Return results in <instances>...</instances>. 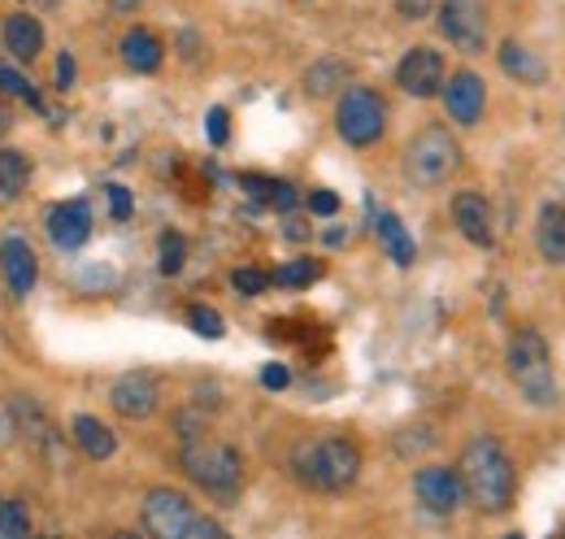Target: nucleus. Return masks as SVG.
I'll use <instances>...</instances> for the list:
<instances>
[{"instance_id": "obj_1", "label": "nucleus", "mask_w": 565, "mask_h": 539, "mask_svg": "<svg viewBox=\"0 0 565 539\" xmlns=\"http://www.w3.org/2000/svg\"><path fill=\"white\" fill-rule=\"evenodd\" d=\"M457 474H461V487L466 496L483 509V514H504L513 505V462L509 453L500 448V440L492 435H479L466 444L461 462H457Z\"/></svg>"}, {"instance_id": "obj_2", "label": "nucleus", "mask_w": 565, "mask_h": 539, "mask_svg": "<svg viewBox=\"0 0 565 539\" xmlns=\"http://www.w3.org/2000/svg\"><path fill=\"white\" fill-rule=\"evenodd\" d=\"M504 366H509V379L526 397V404L553 409V404L562 401L557 370H553V348H548V339L540 336L535 327H518L513 331L509 352H504Z\"/></svg>"}, {"instance_id": "obj_3", "label": "nucleus", "mask_w": 565, "mask_h": 539, "mask_svg": "<svg viewBox=\"0 0 565 539\" xmlns=\"http://www.w3.org/2000/svg\"><path fill=\"white\" fill-rule=\"evenodd\" d=\"M291 471H296L300 483H309L318 492H344L361 474V448L344 435H322V440L296 448Z\"/></svg>"}, {"instance_id": "obj_4", "label": "nucleus", "mask_w": 565, "mask_h": 539, "mask_svg": "<svg viewBox=\"0 0 565 539\" xmlns=\"http://www.w3.org/2000/svg\"><path fill=\"white\" fill-rule=\"evenodd\" d=\"M143 531L157 539H222V522L213 518H201L192 509V500L174 487H152L140 505Z\"/></svg>"}, {"instance_id": "obj_5", "label": "nucleus", "mask_w": 565, "mask_h": 539, "mask_svg": "<svg viewBox=\"0 0 565 539\" xmlns=\"http://www.w3.org/2000/svg\"><path fill=\"white\" fill-rule=\"evenodd\" d=\"M179 462H183V474L213 496H235L239 483H244V457L231 444H217V440H201V435L188 440Z\"/></svg>"}, {"instance_id": "obj_6", "label": "nucleus", "mask_w": 565, "mask_h": 539, "mask_svg": "<svg viewBox=\"0 0 565 539\" xmlns=\"http://www.w3.org/2000/svg\"><path fill=\"white\" fill-rule=\"evenodd\" d=\"M461 170V144L444 127H426L409 139L405 148V175L418 188H444L452 175Z\"/></svg>"}, {"instance_id": "obj_7", "label": "nucleus", "mask_w": 565, "mask_h": 539, "mask_svg": "<svg viewBox=\"0 0 565 539\" xmlns=\"http://www.w3.org/2000/svg\"><path fill=\"white\" fill-rule=\"evenodd\" d=\"M335 131L344 135L353 148H370L387 131V105L374 87H349L335 105Z\"/></svg>"}, {"instance_id": "obj_8", "label": "nucleus", "mask_w": 565, "mask_h": 539, "mask_svg": "<svg viewBox=\"0 0 565 539\" xmlns=\"http://www.w3.org/2000/svg\"><path fill=\"white\" fill-rule=\"evenodd\" d=\"M439 35L457 53L488 49V9L479 0H439Z\"/></svg>"}, {"instance_id": "obj_9", "label": "nucleus", "mask_w": 565, "mask_h": 539, "mask_svg": "<svg viewBox=\"0 0 565 539\" xmlns=\"http://www.w3.org/2000/svg\"><path fill=\"white\" fill-rule=\"evenodd\" d=\"M414 496H418V505H423L426 514L448 518V514L461 509L466 487H461V474L448 471V466H423V471L414 474Z\"/></svg>"}, {"instance_id": "obj_10", "label": "nucleus", "mask_w": 565, "mask_h": 539, "mask_svg": "<svg viewBox=\"0 0 565 539\" xmlns=\"http://www.w3.org/2000/svg\"><path fill=\"white\" fill-rule=\"evenodd\" d=\"M439 92H444V109H448L452 123L479 127V118H483V109H488V83H483L475 70H457Z\"/></svg>"}, {"instance_id": "obj_11", "label": "nucleus", "mask_w": 565, "mask_h": 539, "mask_svg": "<svg viewBox=\"0 0 565 539\" xmlns=\"http://www.w3.org/2000/svg\"><path fill=\"white\" fill-rule=\"evenodd\" d=\"M396 83H401V92H409V96H435L439 87H444V53H435L430 44H418V49H409L405 57H401V66H396Z\"/></svg>"}, {"instance_id": "obj_12", "label": "nucleus", "mask_w": 565, "mask_h": 539, "mask_svg": "<svg viewBox=\"0 0 565 539\" xmlns=\"http://www.w3.org/2000/svg\"><path fill=\"white\" fill-rule=\"evenodd\" d=\"M49 240L57 244V249H83L87 240H92V209L87 201H62L49 209Z\"/></svg>"}, {"instance_id": "obj_13", "label": "nucleus", "mask_w": 565, "mask_h": 539, "mask_svg": "<svg viewBox=\"0 0 565 539\" xmlns=\"http://www.w3.org/2000/svg\"><path fill=\"white\" fill-rule=\"evenodd\" d=\"M157 401H161V388H157V379L152 374H122L118 383H114V392H109V404L122 413V418H152L157 413Z\"/></svg>"}, {"instance_id": "obj_14", "label": "nucleus", "mask_w": 565, "mask_h": 539, "mask_svg": "<svg viewBox=\"0 0 565 539\" xmlns=\"http://www.w3.org/2000/svg\"><path fill=\"white\" fill-rule=\"evenodd\" d=\"M452 222H457V231H461L470 244L492 249V240H495L492 204H488L483 192H457V197H452Z\"/></svg>"}, {"instance_id": "obj_15", "label": "nucleus", "mask_w": 565, "mask_h": 539, "mask_svg": "<svg viewBox=\"0 0 565 539\" xmlns=\"http://www.w3.org/2000/svg\"><path fill=\"white\" fill-rule=\"evenodd\" d=\"M13 413H18V435H22V444H31L40 457H53V453H57V431H53L44 404L31 401V397H18V401H13Z\"/></svg>"}, {"instance_id": "obj_16", "label": "nucleus", "mask_w": 565, "mask_h": 539, "mask_svg": "<svg viewBox=\"0 0 565 539\" xmlns=\"http://www.w3.org/2000/svg\"><path fill=\"white\" fill-rule=\"evenodd\" d=\"M0 270H4V283L13 296H26L35 287V249L22 240V235H9L0 244Z\"/></svg>"}, {"instance_id": "obj_17", "label": "nucleus", "mask_w": 565, "mask_h": 539, "mask_svg": "<svg viewBox=\"0 0 565 539\" xmlns=\"http://www.w3.org/2000/svg\"><path fill=\"white\" fill-rule=\"evenodd\" d=\"M535 249L548 266H565V204H540L535 218Z\"/></svg>"}, {"instance_id": "obj_18", "label": "nucleus", "mask_w": 565, "mask_h": 539, "mask_svg": "<svg viewBox=\"0 0 565 539\" xmlns=\"http://www.w3.org/2000/svg\"><path fill=\"white\" fill-rule=\"evenodd\" d=\"M71 440L87 462H105V457H114V448H118V435H114L100 418H92V413H78V418H74Z\"/></svg>"}, {"instance_id": "obj_19", "label": "nucleus", "mask_w": 565, "mask_h": 539, "mask_svg": "<svg viewBox=\"0 0 565 539\" xmlns=\"http://www.w3.org/2000/svg\"><path fill=\"white\" fill-rule=\"evenodd\" d=\"M0 35H4V49L18 62H35L44 53V31H40V22L31 13H9L4 27H0Z\"/></svg>"}, {"instance_id": "obj_20", "label": "nucleus", "mask_w": 565, "mask_h": 539, "mask_svg": "<svg viewBox=\"0 0 565 539\" xmlns=\"http://www.w3.org/2000/svg\"><path fill=\"white\" fill-rule=\"evenodd\" d=\"M495 57H500V70H504L509 78H518L522 87H540V83H548V66H544V57H540V53H531V49H522L518 40H504Z\"/></svg>"}, {"instance_id": "obj_21", "label": "nucleus", "mask_w": 565, "mask_h": 539, "mask_svg": "<svg viewBox=\"0 0 565 539\" xmlns=\"http://www.w3.org/2000/svg\"><path fill=\"white\" fill-rule=\"evenodd\" d=\"M161 40L152 35V31H143V27H136V31H127V40H122V62L131 70H140V74H152V70L161 66Z\"/></svg>"}, {"instance_id": "obj_22", "label": "nucleus", "mask_w": 565, "mask_h": 539, "mask_svg": "<svg viewBox=\"0 0 565 539\" xmlns=\"http://www.w3.org/2000/svg\"><path fill=\"white\" fill-rule=\"evenodd\" d=\"M379 240H383V249H387V257L396 262V266H414V240H409V231H405V222L396 218V213H379Z\"/></svg>"}, {"instance_id": "obj_23", "label": "nucleus", "mask_w": 565, "mask_h": 539, "mask_svg": "<svg viewBox=\"0 0 565 539\" xmlns=\"http://www.w3.org/2000/svg\"><path fill=\"white\" fill-rule=\"evenodd\" d=\"M31 183V157L18 148H0V201L22 197Z\"/></svg>"}, {"instance_id": "obj_24", "label": "nucleus", "mask_w": 565, "mask_h": 539, "mask_svg": "<svg viewBox=\"0 0 565 539\" xmlns=\"http://www.w3.org/2000/svg\"><path fill=\"white\" fill-rule=\"evenodd\" d=\"M349 78V66L344 62H318V66L305 74V87L313 92V96H327V92H335V83H344Z\"/></svg>"}, {"instance_id": "obj_25", "label": "nucleus", "mask_w": 565, "mask_h": 539, "mask_svg": "<svg viewBox=\"0 0 565 539\" xmlns=\"http://www.w3.org/2000/svg\"><path fill=\"white\" fill-rule=\"evenodd\" d=\"M318 274H322V270H318V262L296 257V262H287V266L275 270V274H270V283H279V287H309Z\"/></svg>"}, {"instance_id": "obj_26", "label": "nucleus", "mask_w": 565, "mask_h": 539, "mask_svg": "<svg viewBox=\"0 0 565 539\" xmlns=\"http://www.w3.org/2000/svg\"><path fill=\"white\" fill-rule=\"evenodd\" d=\"M31 536V518L18 500H0V539H18Z\"/></svg>"}, {"instance_id": "obj_27", "label": "nucleus", "mask_w": 565, "mask_h": 539, "mask_svg": "<svg viewBox=\"0 0 565 539\" xmlns=\"http://www.w3.org/2000/svg\"><path fill=\"white\" fill-rule=\"evenodd\" d=\"M188 262V240L179 231H166L161 235V274H179Z\"/></svg>"}, {"instance_id": "obj_28", "label": "nucleus", "mask_w": 565, "mask_h": 539, "mask_svg": "<svg viewBox=\"0 0 565 539\" xmlns=\"http://www.w3.org/2000/svg\"><path fill=\"white\" fill-rule=\"evenodd\" d=\"M188 327L205 339H222V331H226V327H222V318L213 314L210 305H192V309H188Z\"/></svg>"}, {"instance_id": "obj_29", "label": "nucleus", "mask_w": 565, "mask_h": 539, "mask_svg": "<svg viewBox=\"0 0 565 539\" xmlns=\"http://www.w3.org/2000/svg\"><path fill=\"white\" fill-rule=\"evenodd\" d=\"M231 287H235L239 296H262V292L270 287V274H266V270H235V274H231Z\"/></svg>"}, {"instance_id": "obj_30", "label": "nucleus", "mask_w": 565, "mask_h": 539, "mask_svg": "<svg viewBox=\"0 0 565 539\" xmlns=\"http://www.w3.org/2000/svg\"><path fill=\"white\" fill-rule=\"evenodd\" d=\"M0 92H4V96H22V101H35L31 78L18 74V70H9V66H0Z\"/></svg>"}, {"instance_id": "obj_31", "label": "nucleus", "mask_w": 565, "mask_h": 539, "mask_svg": "<svg viewBox=\"0 0 565 539\" xmlns=\"http://www.w3.org/2000/svg\"><path fill=\"white\" fill-rule=\"evenodd\" d=\"M22 435H18V413H13V401H0V448H9V444H18Z\"/></svg>"}, {"instance_id": "obj_32", "label": "nucleus", "mask_w": 565, "mask_h": 539, "mask_svg": "<svg viewBox=\"0 0 565 539\" xmlns=\"http://www.w3.org/2000/svg\"><path fill=\"white\" fill-rule=\"evenodd\" d=\"M226 135H231V114H226L222 105H213L210 109V144L222 148V144H226Z\"/></svg>"}, {"instance_id": "obj_33", "label": "nucleus", "mask_w": 565, "mask_h": 539, "mask_svg": "<svg viewBox=\"0 0 565 539\" xmlns=\"http://www.w3.org/2000/svg\"><path fill=\"white\" fill-rule=\"evenodd\" d=\"M105 192H109V209H114V218H118V222H127V218H131V209H136V204H131V192H127V188H118V183H109Z\"/></svg>"}, {"instance_id": "obj_34", "label": "nucleus", "mask_w": 565, "mask_h": 539, "mask_svg": "<svg viewBox=\"0 0 565 539\" xmlns=\"http://www.w3.org/2000/svg\"><path fill=\"white\" fill-rule=\"evenodd\" d=\"M335 209H340V197H335V192H327V188L309 192V213H318V218H331Z\"/></svg>"}, {"instance_id": "obj_35", "label": "nucleus", "mask_w": 565, "mask_h": 539, "mask_svg": "<svg viewBox=\"0 0 565 539\" xmlns=\"http://www.w3.org/2000/svg\"><path fill=\"white\" fill-rule=\"evenodd\" d=\"M430 9H435V0H396V13H401V18H409V22L430 18Z\"/></svg>"}, {"instance_id": "obj_36", "label": "nucleus", "mask_w": 565, "mask_h": 539, "mask_svg": "<svg viewBox=\"0 0 565 539\" xmlns=\"http://www.w3.org/2000/svg\"><path fill=\"white\" fill-rule=\"evenodd\" d=\"M239 183L248 188V197H253V201H262V204L270 201V192H275V179H257V175H244Z\"/></svg>"}, {"instance_id": "obj_37", "label": "nucleus", "mask_w": 565, "mask_h": 539, "mask_svg": "<svg viewBox=\"0 0 565 539\" xmlns=\"http://www.w3.org/2000/svg\"><path fill=\"white\" fill-rule=\"evenodd\" d=\"M270 209H279V213H287V209H296V188H291V183H279V179H275V192H270Z\"/></svg>"}, {"instance_id": "obj_38", "label": "nucleus", "mask_w": 565, "mask_h": 539, "mask_svg": "<svg viewBox=\"0 0 565 539\" xmlns=\"http://www.w3.org/2000/svg\"><path fill=\"white\" fill-rule=\"evenodd\" d=\"M287 383H291V374H287V366H279V361L262 370V388H270V392H282Z\"/></svg>"}, {"instance_id": "obj_39", "label": "nucleus", "mask_w": 565, "mask_h": 539, "mask_svg": "<svg viewBox=\"0 0 565 539\" xmlns=\"http://www.w3.org/2000/svg\"><path fill=\"white\" fill-rule=\"evenodd\" d=\"M57 83H62V87H71V83H74V57H71V53H62V66H57Z\"/></svg>"}, {"instance_id": "obj_40", "label": "nucleus", "mask_w": 565, "mask_h": 539, "mask_svg": "<svg viewBox=\"0 0 565 539\" xmlns=\"http://www.w3.org/2000/svg\"><path fill=\"white\" fill-rule=\"evenodd\" d=\"M305 235H309V226H305V222H296V218H291V222H287V240H305Z\"/></svg>"}, {"instance_id": "obj_41", "label": "nucleus", "mask_w": 565, "mask_h": 539, "mask_svg": "<svg viewBox=\"0 0 565 539\" xmlns=\"http://www.w3.org/2000/svg\"><path fill=\"white\" fill-rule=\"evenodd\" d=\"M114 9H136V4H143V0H109Z\"/></svg>"}, {"instance_id": "obj_42", "label": "nucleus", "mask_w": 565, "mask_h": 539, "mask_svg": "<svg viewBox=\"0 0 565 539\" xmlns=\"http://www.w3.org/2000/svg\"><path fill=\"white\" fill-rule=\"evenodd\" d=\"M9 131V114H4V109H0V135Z\"/></svg>"}]
</instances>
